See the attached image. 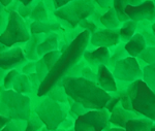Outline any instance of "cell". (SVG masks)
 Listing matches in <instances>:
<instances>
[{
    "instance_id": "1",
    "label": "cell",
    "mask_w": 155,
    "mask_h": 131,
    "mask_svg": "<svg viewBox=\"0 0 155 131\" xmlns=\"http://www.w3.org/2000/svg\"><path fill=\"white\" fill-rule=\"evenodd\" d=\"M90 32L88 30H84L78 34L76 38L64 50V52H62L55 66L50 70L45 80L39 84L37 89V95L39 97L51 91L54 86L64 77V74L81 59L90 41Z\"/></svg>"
},
{
    "instance_id": "2",
    "label": "cell",
    "mask_w": 155,
    "mask_h": 131,
    "mask_svg": "<svg viewBox=\"0 0 155 131\" xmlns=\"http://www.w3.org/2000/svg\"><path fill=\"white\" fill-rule=\"evenodd\" d=\"M62 87L67 96L87 110H104L112 99L98 84L83 77H64Z\"/></svg>"
},
{
    "instance_id": "3",
    "label": "cell",
    "mask_w": 155,
    "mask_h": 131,
    "mask_svg": "<svg viewBox=\"0 0 155 131\" xmlns=\"http://www.w3.org/2000/svg\"><path fill=\"white\" fill-rule=\"evenodd\" d=\"M127 92L130 96L132 110L155 122V93L146 83L137 80L129 85Z\"/></svg>"
},
{
    "instance_id": "4",
    "label": "cell",
    "mask_w": 155,
    "mask_h": 131,
    "mask_svg": "<svg viewBox=\"0 0 155 131\" xmlns=\"http://www.w3.org/2000/svg\"><path fill=\"white\" fill-rule=\"evenodd\" d=\"M31 101L25 94L15 90H3L1 93L2 115L12 120H29L31 117Z\"/></svg>"
},
{
    "instance_id": "5",
    "label": "cell",
    "mask_w": 155,
    "mask_h": 131,
    "mask_svg": "<svg viewBox=\"0 0 155 131\" xmlns=\"http://www.w3.org/2000/svg\"><path fill=\"white\" fill-rule=\"evenodd\" d=\"M29 40L30 33L23 18L19 12L12 11L8 14L5 29L2 31L0 37L1 44L7 47H12L15 44H24Z\"/></svg>"
},
{
    "instance_id": "6",
    "label": "cell",
    "mask_w": 155,
    "mask_h": 131,
    "mask_svg": "<svg viewBox=\"0 0 155 131\" xmlns=\"http://www.w3.org/2000/svg\"><path fill=\"white\" fill-rule=\"evenodd\" d=\"M93 0H74L67 5L55 11V16L76 27L83 20H86L94 12Z\"/></svg>"
},
{
    "instance_id": "7",
    "label": "cell",
    "mask_w": 155,
    "mask_h": 131,
    "mask_svg": "<svg viewBox=\"0 0 155 131\" xmlns=\"http://www.w3.org/2000/svg\"><path fill=\"white\" fill-rule=\"evenodd\" d=\"M35 113L48 130H55L58 128V126L66 118L64 107L52 98H46L39 103Z\"/></svg>"
},
{
    "instance_id": "8",
    "label": "cell",
    "mask_w": 155,
    "mask_h": 131,
    "mask_svg": "<svg viewBox=\"0 0 155 131\" xmlns=\"http://www.w3.org/2000/svg\"><path fill=\"white\" fill-rule=\"evenodd\" d=\"M110 124V115L106 110H90L83 113L74 122V131H104Z\"/></svg>"
},
{
    "instance_id": "9",
    "label": "cell",
    "mask_w": 155,
    "mask_h": 131,
    "mask_svg": "<svg viewBox=\"0 0 155 131\" xmlns=\"http://www.w3.org/2000/svg\"><path fill=\"white\" fill-rule=\"evenodd\" d=\"M113 74L115 79L126 83H134L143 79V70L136 57H124L114 64Z\"/></svg>"
},
{
    "instance_id": "10",
    "label": "cell",
    "mask_w": 155,
    "mask_h": 131,
    "mask_svg": "<svg viewBox=\"0 0 155 131\" xmlns=\"http://www.w3.org/2000/svg\"><path fill=\"white\" fill-rule=\"evenodd\" d=\"M125 14L129 20L134 22L153 21L155 19V3L151 0H145L139 5H128L125 8Z\"/></svg>"
},
{
    "instance_id": "11",
    "label": "cell",
    "mask_w": 155,
    "mask_h": 131,
    "mask_svg": "<svg viewBox=\"0 0 155 131\" xmlns=\"http://www.w3.org/2000/svg\"><path fill=\"white\" fill-rule=\"evenodd\" d=\"M120 41L119 31L115 29H99L94 32L90 37V44L92 46L99 47H114L117 46Z\"/></svg>"
},
{
    "instance_id": "12",
    "label": "cell",
    "mask_w": 155,
    "mask_h": 131,
    "mask_svg": "<svg viewBox=\"0 0 155 131\" xmlns=\"http://www.w3.org/2000/svg\"><path fill=\"white\" fill-rule=\"evenodd\" d=\"M25 61L24 51L19 47H11L5 52H2L0 55V65L3 70L14 69L17 65Z\"/></svg>"
},
{
    "instance_id": "13",
    "label": "cell",
    "mask_w": 155,
    "mask_h": 131,
    "mask_svg": "<svg viewBox=\"0 0 155 131\" xmlns=\"http://www.w3.org/2000/svg\"><path fill=\"white\" fill-rule=\"evenodd\" d=\"M96 80L99 87L102 88L107 93L117 91L116 79H115L113 72L107 68L106 64H101L97 67Z\"/></svg>"
},
{
    "instance_id": "14",
    "label": "cell",
    "mask_w": 155,
    "mask_h": 131,
    "mask_svg": "<svg viewBox=\"0 0 155 131\" xmlns=\"http://www.w3.org/2000/svg\"><path fill=\"white\" fill-rule=\"evenodd\" d=\"M83 57L90 65L98 67L99 65H107L110 62V51L106 47H99L94 50L85 51Z\"/></svg>"
},
{
    "instance_id": "15",
    "label": "cell",
    "mask_w": 155,
    "mask_h": 131,
    "mask_svg": "<svg viewBox=\"0 0 155 131\" xmlns=\"http://www.w3.org/2000/svg\"><path fill=\"white\" fill-rule=\"evenodd\" d=\"M134 110H127L125 108H123L121 105H117L111 112L110 115V123L113 124L115 127H121L125 128L129 120L137 118V116L134 113H132Z\"/></svg>"
},
{
    "instance_id": "16",
    "label": "cell",
    "mask_w": 155,
    "mask_h": 131,
    "mask_svg": "<svg viewBox=\"0 0 155 131\" xmlns=\"http://www.w3.org/2000/svg\"><path fill=\"white\" fill-rule=\"evenodd\" d=\"M147 47V41L142 33H136L125 44L124 50L129 56L139 57Z\"/></svg>"
},
{
    "instance_id": "17",
    "label": "cell",
    "mask_w": 155,
    "mask_h": 131,
    "mask_svg": "<svg viewBox=\"0 0 155 131\" xmlns=\"http://www.w3.org/2000/svg\"><path fill=\"white\" fill-rule=\"evenodd\" d=\"M153 123V121L147 118H134L127 122L125 131H150L154 125Z\"/></svg>"
},
{
    "instance_id": "18",
    "label": "cell",
    "mask_w": 155,
    "mask_h": 131,
    "mask_svg": "<svg viewBox=\"0 0 155 131\" xmlns=\"http://www.w3.org/2000/svg\"><path fill=\"white\" fill-rule=\"evenodd\" d=\"M57 46H58V36L56 34H51L48 38L37 44V55L44 56L47 53L55 51L57 49Z\"/></svg>"
},
{
    "instance_id": "19",
    "label": "cell",
    "mask_w": 155,
    "mask_h": 131,
    "mask_svg": "<svg viewBox=\"0 0 155 131\" xmlns=\"http://www.w3.org/2000/svg\"><path fill=\"white\" fill-rule=\"evenodd\" d=\"M12 90L22 93V94H27L31 92V80L28 79V77L25 74H18L16 77L14 84H12Z\"/></svg>"
},
{
    "instance_id": "20",
    "label": "cell",
    "mask_w": 155,
    "mask_h": 131,
    "mask_svg": "<svg viewBox=\"0 0 155 131\" xmlns=\"http://www.w3.org/2000/svg\"><path fill=\"white\" fill-rule=\"evenodd\" d=\"M101 22L107 29H116L119 27L120 21L117 17V14L114 8H109L106 14H104L101 18Z\"/></svg>"
},
{
    "instance_id": "21",
    "label": "cell",
    "mask_w": 155,
    "mask_h": 131,
    "mask_svg": "<svg viewBox=\"0 0 155 131\" xmlns=\"http://www.w3.org/2000/svg\"><path fill=\"white\" fill-rule=\"evenodd\" d=\"M137 27V22L132 21V20H128V21L124 22L122 27L119 30L120 39L127 42L134 34H136Z\"/></svg>"
},
{
    "instance_id": "22",
    "label": "cell",
    "mask_w": 155,
    "mask_h": 131,
    "mask_svg": "<svg viewBox=\"0 0 155 131\" xmlns=\"http://www.w3.org/2000/svg\"><path fill=\"white\" fill-rule=\"evenodd\" d=\"M147 86L155 93V63L146 65L143 69V79Z\"/></svg>"
},
{
    "instance_id": "23",
    "label": "cell",
    "mask_w": 155,
    "mask_h": 131,
    "mask_svg": "<svg viewBox=\"0 0 155 131\" xmlns=\"http://www.w3.org/2000/svg\"><path fill=\"white\" fill-rule=\"evenodd\" d=\"M129 4V0H113V8L115 9L120 22L128 21V17L125 14V8Z\"/></svg>"
},
{
    "instance_id": "24",
    "label": "cell",
    "mask_w": 155,
    "mask_h": 131,
    "mask_svg": "<svg viewBox=\"0 0 155 131\" xmlns=\"http://www.w3.org/2000/svg\"><path fill=\"white\" fill-rule=\"evenodd\" d=\"M31 18L37 22H45L48 19V12H47V9L42 1H39L37 5L34 7L31 14Z\"/></svg>"
},
{
    "instance_id": "25",
    "label": "cell",
    "mask_w": 155,
    "mask_h": 131,
    "mask_svg": "<svg viewBox=\"0 0 155 131\" xmlns=\"http://www.w3.org/2000/svg\"><path fill=\"white\" fill-rule=\"evenodd\" d=\"M61 54L62 53H60L59 51L55 50V51L49 52V53H47L46 55L42 56V60H44L45 64H46V66H47V68H48L49 71L55 66V64H56L57 61L59 60Z\"/></svg>"
},
{
    "instance_id": "26",
    "label": "cell",
    "mask_w": 155,
    "mask_h": 131,
    "mask_svg": "<svg viewBox=\"0 0 155 131\" xmlns=\"http://www.w3.org/2000/svg\"><path fill=\"white\" fill-rule=\"evenodd\" d=\"M55 28H57L55 25L36 21L31 25V32L32 33H41V32H49L50 30H54Z\"/></svg>"
},
{
    "instance_id": "27",
    "label": "cell",
    "mask_w": 155,
    "mask_h": 131,
    "mask_svg": "<svg viewBox=\"0 0 155 131\" xmlns=\"http://www.w3.org/2000/svg\"><path fill=\"white\" fill-rule=\"evenodd\" d=\"M26 125H23V120H11L7 124L2 127L1 131H25Z\"/></svg>"
},
{
    "instance_id": "28",
    "label": "cell",
    "mask_w": 155,
    "mask_h": 131,
    "mask_svg": "<svg viewBox=\"0 0 155 131\" xmlns=\"http://www.w3.org/2000/svg\"><path fill=\"white\" fill-rule=\"evenodd\" d=\"M139 57L141 58L144 62H146L147 65L154 64L155 63V47H146Z\"/></svg>"
},
{
    "instance_id": "29",
    "label": "cell",
    "mask_w": 155,
    "mask_h": 131,
    "mask_svg": "<svg viewBox=\"0 0 155 131\" xmlns=\"http://www.w3.org/2000/svg\"><path fill=\"white\" fill-rule=\"evenodd\" d=\"M19 72L16 69H11L6 74V75L4 77L3 80V86L5 90H9L11 88H12V84H14L16 77H18Z\"/></svg>"
},
{
    "instance_id": "30",
    "label": "cell",
    "mask_w": 155,
    "mask_h": 131,
    "mask_svg": "<svg viewBox=\"0 0 155 131\" xmlns=\"http://www.w3.org/2000/svg\"><path fill=\"white\" fill-rule=\"evenodd\" d=\"M119 99H120V104L123 108H125L127 110H132V105H131V100L130 96H129L127 90L125 92L120 93L119 95Z\"/></svg>"
},
{
    "instance_id": "31",
    "label": "cell",
    "mask_w": 155,
    "mask_h": 131,
    "mask_svg": "<svg viewBox=\"0 0 155 131\" xmlns=\"http://www.w3.org/2000/svg\"><path fill=\"white\" fill-rule=\"evenodd\" d=\"M41 124H44V123L41 122L38 117L30 118V120L27 122L25 131H38L39 128L41 127Z\"/></svg>"
},
{
    "instance_id": "32",
    "label": "cell",
    "mask_w": 155,
    "mask_h": 131,
    "mask_svg": "<svg viewBox=\"0 0 155 131\" xmlns=\"http://www.w3.org/2000/svg\"><path fill=\"white\" fill-rule=\"evenodd\" d=\"M81 26H83L84 28H86V30H88V31L90 32H95V30H96V26L94 25L92 22H90V21H87V20H83V21L81 22Z\"/></svg>"
},
{
    "instance_id": "33",
    "label": "cell",
    "mask_w": 155,
    "mask_h": 131,
    "mask_svg": "<svg viewBox=\"0 0 155 131\" xmlns=\"http://www.w3.org/2000/svg\"><path fill=\"white\" fill-rule=\"evenodd\" d=\"M74 0H53V3H54V7L56 9H59L61 7L67 5L69 4L71 2H72Z\"/></svg>"
},
{
    "instance_id": "34",
    "label": "cell",
    "mask_w": 155,
    "mask_h": 131,
    "mask_svg": "<svg viewBox=\"0 0 155 131\" xmlns=\"http://www.w3.org/2000/svg\"><path fill=\"white\" fill-rule=\"evenodd\" d=\"M102 8H109L113 4V0H93Z\"/></svg>"
},
{
    "instance_id": "35",
    "label": "cell",
    "mask_w": 155,
    "mask_h": 131,
    "mask_svg": "<svg viewBox=\"0 0 155 131\" xmlns=\"http://www.w3.org/2000/svg\"><path fill=\"white\" fill-rule=\"evenodd\" d=\"M34 67H35V64L34 63H29L27 66H25L23 68V72H25V74H31V72L34 71Z\"/></svg>"
},
{
    "instance_id": "36",
    "label": "cell",
    "mask_w": 155,
    "mask_h": 131,
    "mask_svg": "<svg viewBox=\"0 0 155 131\" xmlns=\"http://www.w3.org/2000/svg\"><path fill=\"white\" fill-rule=\"evenodd\" d=\"M144 0H129V4L130 5H139V4L143 3Z\"/></svg>"
},
{
    "instance_id": "37",
    "label": "cell",
    "mask_w": 155,
    "mask_h": 131,
    "mask_svg": "<svg viewBox=\"0 0 155 131\" xmlns=\"http://www.w3.org/2000/svg\"><path fill=\"white\" fill-rule=\"evenodd\" d=\"M107 131H125V128H121V127H111V128H107Z\"/></svg>"
},
{
    "instance_id": "38",
    "label": "cell",
    "mask_w": 155,
    "mask_h": 131,
    "mask_svg": "<svg viewBox=\"0 0 155 131\" xmlns=\"http://www.w3.org/2000/svg\"><path fill=\"white\" fill-rule=\"evenodd\" d=\"M18 1L21 2V3L23 4L24 6H27V5H28V4L31 3V2L33 1V0H18Z\"/></svg>"
},
{
    "instance_id": "39",
    "label": "cell",
    "mask_w": 155,
    "mask_h": 131,
    "mask_svg": "<svg viewBox=\"0 0 155 131\" xmlns=\"http://www.w3.org/2000/svg\"><path fill=\"white\" fill-rule=\"evenodd\" d=\"M0 1H1V4L3 6H7L12 2V0H0Z\"/></svg>"
},
{
    "instance_id": "40",
    "label": "cell",
    "mask_w": 155,
    "mask_h": 131,
    "mask_svg": "<svg viewBox=\"0 0 155 131\" xmlns=\"http://www.w3.org/2000/svg\"><path fill=\"white\" fill-rule=\"evenodd\" d=\"M151 30H152V33H153L155 35V22L153 24H152V26H151Z\"/></svg>"
},
{
    "instance_id": "41",
    "label": "cell",
    "mask_w": 155,
    "mask_h": 131,
    "mask_svg": "<svg viewBox=\"0 0 155 131\" xmlns=\"http://www.w3.org/2000/svg\"><path fill=\"white\" fill-rule=\"evenodd\" d=\"M150 131H155V125L152 126V128H151V130H150Z\"/></svg>"
},
{
    "instance_id": "42",
    "label": "cell",
    "mask_w": 155,
    "mask_h": 131,
    "mask_svg": "<svg viewBox=\"0 0 155 131\" xmlns=\"http://www.w3.org/2000/svg\"><path fill=\"white\" fill-rule=\"evenodd\" d=\"M154 3H155V0H154Z\"/></svg>"
}]
</instances>
